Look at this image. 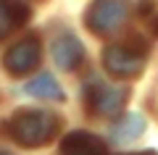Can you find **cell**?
<instances>
[{"label": "cell", "instance_id": "11", "mask_svg": "<svg viewBox=\"0 0 158 155\" xmlns=\"http://www.w3.org/2000/svg\"><path fill=\"white\" fill-rule=\"evenodd\" d=\"M129 155H156L153 150H142V153H129Z\"/></svg>", "mask_w": 158, "mask_h": 155}, {"label": "cell", "instance_id": "10", "mask_svg": "<svg viewBox=\"0 0 158 155\" xmlns=\"http://www.w3.org/2000/svg\"><path fill=\"white\" fill-rule=\"evenodd\" d=\"M24 89H27V95L40 97V100H63V89H61V84H58L56 79L50 76V74H40V76H34Z\"/></svg>", "mask_w": 158, "mask_h": 155}, {"label": "cell", "instance_id": "7", "mask_svg": "<svg viewBox=\"0 0 158 155\" xmlns=\"http://www.w3.org/2000/svg\"><path fill=\"white\" fill-rule=\"evenodd\" d=\"M61 155H106V145L90 132H71L61 142Z\"/></svg>", "mask_w": 158, "mask_h": 155}, {"label": "cell", "instance_id": "1", "mask_svg": "<svg viewBox=\"0 0 158 155\" xmlns=\"http://www.w3.org/2000/svg\"><path fill=\"white\" fill-rule=\"evenodd\" d=\"M8 132L21 147H42L58 134V118L50 111L24 108L8 121Z\"/></svg>", "mask_w": 158, "mask_h": 155}, {"label": "cell", "instance_id": "9", "mask_svg": "<svg viewBox=\"0 0 158 155\" xmlns=\"http://www.w3.org/2000/svg\"><path fill=\"white\" fill-rule=\"evenodd\" d=\"M145 118L140 116V113H127L124 118L118 124H113L111 129V139L113 142H129V139H137L142 132H145Z\"/></svg>", "mask_w": 158, "mask_h": 155}, {"label": "cell", "instance_id": "4", "mask_svg": "<svg viewBox=\"0 0 158 155\" xmlns=\"http://www.w3.org/2000/svg\"><path fill=\"white\" fill-rule=\"evenodd\" d=\"M127 97H129L127 87H116V84L100 82V79H92L85 87V103L95 116H116V113H121Z\"/></svg>", "mask_w": 158, "mask_h": 155}, {"label": "cell", "instance_id": "5", "mask_svg": "<svg viewBox=\"0 0 158 155\" xmlns=\"http://www.w3.org/2000/svg\"><path fill=\"white\" fill-rule=\"evenodd\" d=\"M40 63V42L37 37H24L19 39L13 47H8V53L3 55V66L11 76H24V74L34 71Z\"/></svg>", "mask_w": 158, "mask_h": 155}, {"label": "cell", "instance_id": "6", "mask_svg": "<svg viewBox=\"0 0 158 155\" xmlns=\"http://www.w3.org/2000/svg\"><path fill=\"white\" fill-rule=\"evenodd\" d=\"M53 61H56L58 68H63V71H74V68L82 66V61H85V47H82V42H79L74 34H61V37L53 39Z\"/></svg>", "mask_w": 158, "mask_h": 155}, {"label": "cell", "instance_id": "8", "mask_svg": "<svg viewBox=\"0 0 158 155\" xmlns=\"http://www.w3.org/2000/svg\"><path fill=\"white\" fill-rule=\"evenodd\" d=\"M29 18V8L13 0H0V39L8 37L16 27H21Z\"/></svg>", "mask_w": 158, "mask_h": 155}, {"label": "cell", "instance_id": "2", "mask_svg": "<svg viewBox=\"0 0 158 155\" xmlns=\"http://www.w3.org/2000/svg\"><path fill=\"white\" fill-rule=\"evenodd\" d=\"M103 66L116 79L140 76L145 68V45L127 42V45H108L103 50Z\"/></svg>", "mask_w": 158, "mask_h": 155}, {"label": "cell", "instance_id": "14", "mask_svg": "<svg viewBox=\"0 0 158 155\" xmlns=\"http://www.w3.org/2000/svg\"><path fill=\"white\" fill-rule=\"evenodd\" d=\"M145 3H148V0H145Z\"/></svg>", "mask_w": 158, "mask_h": 155}, {"label": "cell", "instance_id": "13", "mask_svg": "<svg viewBox=\"0 0 158 155\" xmlns=\"http://www.w3.org/2000/svg\"><path fill=\"white\" fill-rule=\"evenodd\" d=\"M0 155H8V153H0Z\"/></svg>", "mask_w": 158, "mask_h": 155}, {"label": "cell", "instance_id": "12", "mask_svg": "<svg viewBox=\"0 0 158 155\" xmlns=\"http://www.w3.org/2000/svg\"><path fill=\"white\" fill-rule=\"evenodd\" d=\"M13 3H21V6H27V3H29V0H13Z\"/></svg>", "mask_w": 158, "mask_h": 155}, {"label": "cell", "instance_id": "3", "mask_svg": "<svg viewBox=\"0 0 158 155\" xmlns=\"http://www.w3.org/2000/svg\"><path fill=\"white\" fill-rule=\"evenodd\" d=\"M129 18V6L124 0H92L85 11V27L92 34H113L121 24Z\"/></svg>", "mask_w": 158, "mask_h": 155}]
</instances>
